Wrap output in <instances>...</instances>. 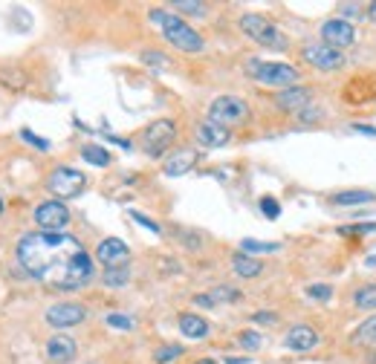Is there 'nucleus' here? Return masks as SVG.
<instances>
[{"label":"nucleus","instance_id":"nucleus-1","mask_svg":"<svg viewBox=\"0 0 376 364\" xmlns=\"http://www.w3.org/2000/svg\"><path fill=\"white\" fill-rule=\"evenodd\" d=\"M18 260L32 281L55 292H73L93 278V257L79 237L64 231H32L20 237Z\"/></svg>","mask_w":376,"mask_h":364},{"label":"nucleus","instance_id":"nucleus-2","mask_svg":"<svg viewBox=\"0 0 376 364\" xmlns=\"http://www.w3.org/2000/svg\"><path fill=\"white\" fill-rule=\"evenodd\" d=\"M148 18H151L154 27H159L162 38L171 46H177V50H182V53H200L203 50V35L194 32L180 15L166 12V9H151Z\"/></svg>","mask_w":376,"mask_h":364},{"label":"nucleus","instance_id":"nucleus-3","mask_svg":"<svg viewBox=\"0 0 376 364\" xmlns=\"http://www.w3.org/2000/svg\"><path fill=\"white\" fill-rule=\"evenodd\" d=\"M246 72L257 81V84H267V87H298V69L290 64H278V61H257L252 58L246 64Z\"/></svg>","mask_w":376,"mask_h":364},{"label":"nucleus","instance_id":"nucleus-4","mask_svg":"<svg viewBox=\"0 0 376 364\" xmlns=\"http://www.w3.org/2000/svg\"><path fill=\"white\" fill-rule=\"evenodd\" d=\"M249 119V105L238 95H217L215 102L208 105V121H215L220 128H238Z\"/></svg>","mask_w":376,"mask_h":364},{"label":"nucleus","instance_id":"nucleus-5","mask_svg":"<svg viewBox=\"0 0 376 364\" xmlns=\"http://www.w3.org/2000/svg\"><path fill=\"white\" fill-rule=\"evenodd\" d=\"M241 29H243V35H249L255 43L267 46V50H287V38L281 35V29L272 27V23H269L264 15H243V18H241Z\"/></svg>","mask_w":376,"mask_h":364},{"label":"nucleus","instance_id":"nucleus-6","mask_svg":"<svg viewBox=\"0 0 376 364\" xmlns=\"http://www.w3.org/2000/svg\"><path fill=\"white\" fill-rule=\"evenodd\" d=\"M84 185H87V177L81 171H76V168H67V165L55 168V171L50 174V180H46L50 194H55V197H61V200L79 197V194L84 191Z\"/></svg>","mask_w":376,"mask_h":364},{"label":"nucleus","instance_id":"nucleus-7","mask_svg":"<svg viewBox=\"0 0 376 364\" xmlns=\"http://www.w3.org/2000/svg\"><path fill=\"white\" fill-rule=\"evenodd\" d=\"M177 139V125L171 119H156L154 125H148L145 130V151L151 156H162L168 148H171V142Z\"/></svg>","mask_w":376,"mask_h":364},{"label":"nucleus","instance_id":"nucleus-8","mask_svg":"<svg viewBox=\"0 0 376 364\" xmlns=\"http://www.w3.org/2000/svg\"><path fill=\"white\" fill-rule=\"evenodd\" d=\"M35 223L41 226V231H64V226L69 223V208L61 200H46L35 208Z\"/></svg>","mask_w":376,"mask_h":364},{"label":"nucleus","instance_id":"nucleus-9","mask_svg":"<svg viewBox=\"0 0 376 364\" xmlns=\"http://www.w3.org/2000/svg\"><path fill=\"white\" fill-rule=\"evenodd\" d=\"M356 41V29L350 27L347 20H342V18H330V20H324L321 23V43H327V46H333V50H344V46H350Z\"/></svg>","mask_w":376,"mask_h":364},{"label":"nucleus","instance_id":"nucleus-10","mask_svg":"<svg viewBox=\"0 0 376 364\" xmlns=\"http://www.w3.org/2000/svg\"><path fill=\"white\" fill-rule=\"evenodd\" d=\"M301 55L310 67H318V69H339L344 64V55L327 43H307L301 50Z\"/></svg>","mask_w":376,"mask_h":364},{"label":"nucleus","instance_id":"nucleus-11","mask_svg":"<svg viewBox=\"0 0 376 364\" xmlns=\"http://www.w3.org/2000/svg\"><path fill=\"white\" fill-rule=\"evenodd\" d=\"M84 318H87V309H84L81 304H55V306L46 309V324H53V327H58V330L76 327V324H81Z\"/></svg>","mask_w":376,"mask_h":364},{"label":"nucleus","instance_id":"nucleus-12","mask_svg":"<svg viewBox=\"0 0 376 364\" xmlns=\"http://www.w3.org/2000/svg\"><path fill=\"white\" fill-rule=\"evenodd\" d=\"M96 257L107 266H125L130 260V249H128V243H122L119 237H107L99 243V249H96Z\"/></svg>","mask_w":376,"mask_h":364},{"label":"nucleus","instance_id":"nucleus-13","mask_svg":"<svg viewBox=\"0 0 376 364\" xmlns=\"http://www.w3.org/2000/svg\"><path fill=\"white\" fill-rule=\"evenodd\" d=\"M310 99H313V93L307 87H290L275 95V105L287 113H301L304 107H310Z\"/></svg>","mask_w":376,"mask_h":364},{"label":"nucleus","instance_id":"nucleus-14","mask_svg":"<svg viewBox=\"0 0 376 364\" xmlns=\"http://www.w3.org/2000/svg\"><path fill=\"white\" fill-rule=\"evenodd\" d=\"M194 136L203 148H223V144L231 139V130L215 125V121H200V125L194 128Z\"/></svg>","mask_w":376,"mask_h":364},{"label":"nucleus","instance_id":"nucleus-15","mask_svg":"<svg viewBox=\"0 0 376 364\" xmlns=\"http://www.w3.org/2000/svg\"><path fill=\"white\" fill-rule=\"evenodd\" d=\"M197 159H200L197 151L182 148V151H177V154H171V156L166 159L162 171H166V177H182V174H188V171H192V168L197 165Z\"/></svg>","mask_w":376,"mask_h":364},{"label":"nucleus","instance_id":"nucleus-16","mask_svg":"<svg viewBox=\"0 0 376 364\" xmlns=\"http://www.w3.org/2000/svg\"><path fill=\"white\" fill-rule=\"evenodd\" d=\"M284 344H287L290 350H295V353H307V350H313V347L318 344V332H316L313 327H307V324H298V327H293V330L287 332Z\"/></svg>","mask_w":376,"mask_h":364},{"label":"nucleus","instance_id":"nucleus-17","mask_svg":"<svg viewBox=\"0 0 376 364\" xmlns=\"http://www.w3.org/2000/svg\"><path fill=\"white\" fill-rule=\"evenodd\" d=\"M76 353H79V347L69 335H53L50 342H46V356H50L55 364H69L76 358Z\"/></svg>","mask_w":376,"mask_h":364},{"label":"nucleus","instance_id":"nucleus-18","mask_svg":"<svg viewBox=\"0 0 376 364\" xmlns=\"http://www.w3.org/2000/svg\"><path fill=\"white\" fill-rule=\"evenodd\" d=\"M180 330H182V335L200 342V338L208 335V321L200 318V315H194V312H185V315H180Z\"/></svg>","mask_w":376,"mask_h":364},{"label":"nucleus","instance_id":"nucleus-19","mask_svg":"<svg viewBox=\"0 0 376 364\" xmlns=\"http://www.w3.org/2000/svg\"><path fill=\"white\" fill-rule=\"evenodd\" d=\"M231 263H234V272H238L241 278H257V275L264 272V263L257 260V257H252V255H243V252L234 255Z\"/></svg>","mask_w":376,"mask_h":364},{"label":"nucleus","instance_id":"nucleus-20","mask_svg":"<svg viewBox=\"0 0 376 364\" xmlns=\"http://www.w3.org/2000/svg\"><path fill=\"white\" fill-rule=\"evenodd\" d=\"M376 200V194L370 191H362V188H354V191H339L333 203L336 205H365V203H373Z\"/></svg>","mask_w":376,"mask_h":364},{"label":"nucleus","instance_id":"nucleus-21","mask_svg":"<svg viewBox=\"0 0 376 364\" xmlns=\"http://www.w3.org/2000/svg\"><path fill=\"white\" fill-rule=\"evenodd\" d=\"M81 159L87 165H96V168L110 165V154L102 148V144H84V148H81Z\"/></svg>","mask_w":376,"mask_h":364},{"label":"nucleus","instance_id":"nucleus-22","mask_svg":"<svg viewBox=\"0 0 376 364\" xmlns=\"http://www.w3.org/2000/svg\"><path fill=\"white\" fill-rule=\"evenodd\" d=\"M102 281H105V286H110V289L125 286V283L130 281V269H128V266H110V269H105Z\"/></svg>","mask_w":376,"mask_h":364},{"label":"nucleus","instance_id":"nucleus-23","mask_svg":"<svg viewBox=\"0 0 376 364\" xmlns=\"http://www.w3.org/2000/svg\"><path fill=\"white\" fill-rule=\"evenodd\" d=\"M281 249V243H264V240H241V252L243 255H261V252H278Z\"/></svg>","mask_w":376,"mask_h":364},{"label":"nucleus","instance_id":"nucleus-24","mask_svg":"<svg viewBox=\"0 0 376 364\" xmlns=\"http://www.w3.org/2000/svg\"><path fill=\"white\" fill-rule=\"evenodd\" d=\"M354 304H356L359 309H365V312L376 309V283H370V286H362V289H356V295H354Z\"/></svg>","mask_w":376,"mask_h":364},{"label":"nucleus","instance_id":"nucleus-25","mask_svg":"<svg viewBox=\"0 0 376 364\" xmlns=\"http://www.w3.org/2000/svg\"><path fill=\"white\" fill-rule=\"evenodd\" d=\"M208 298H211V306H217V304H234L241 298V292L238 289H231V286H215L208 292Z\"/></svg>","mask_w":376,"mask_h":364},{"label":"nucleus","instance_id":"nucleus-26","mask_svg":"<svg viewBox=\"0 0 376 364\" xmlns=\"http://www.w3.org/2000/svg\"><path fill=\"white\" fill-rule=\"evenodd\" d=\"M354 342H356V344H370V347H376V315H373V318H368V321L356 330Z\"/></svg>","mask_w":376,"mask_h":364},{"label":"nucleus","instance_id":"nucleus-27","mask_svg":"<svg viewBox=\"0 0 376 364\" xmlns=\"http://www.w3.org/2000/svg\"><path fill=\"white\" fill-rule=\"evenodd\" d=\"M174 9L185 12V15H194V18L206 15V4H197V0H174Z\"/></svg>","mask_w":376,"mask_h":364},{"label":"nucleus","instance_id":"nucleus-28","mask_svg":"<svg viewBox=\"0 0 376 364\" xmlns=\"http://www.w3.org/2000/svg\"><path fill=\"white\" fill-rule=\"evenodd\" d=\"M180 356H182V347H180V344H166V347H159V350L154 353L156 364H168V361L180 358Z\"/></svg>","mask_w":376,"mask_h":364},{"label":"nucleus","instance_id":"nucleus-29","mask_svg":"<svg viewBox=\"0 0 376 364\" xmlns=\"http://www.w3.org/2000/svg\"><path fill=\"white\" fill-rule=\"evenodd\" d=\"M105 321L113 330H133V318H128V315H122V312H110Z\"/></svg>","mask_w":376,"mask_h":364},{"label":"nucleus","instance_id":"nucleus-30","mask_svg":"<svg viewBox=\"0 0 376 364\" xmlns=\"http://www.w3.org/2000/svg\"><path fill=\"white\" fill-rule=\"evenodd\" d=\"M307 295L316 298V301H330L333 298V289L327 286V283H310L307 286Z\"/></svg>","mask_w":376,"mask_h":364},{"label":"nucleus","instance_id":"nucleus-31","mask_svg":"<svg viewBox=\"0 0 376 364\" xmlns=\"http://www.w3.org/2000/svg\"><path fill=\"white\" fill-rule=\"evenodd\" d=\"M238 342L246 350H257V347H261V335H257L255 330H243V332H238Z\"/></svg>","mask_w":376,"mask_h":364},{"label":"nucleus","instance_id":"nucleus-32","mask_svg":"<svg viewBox=\"0 0 376 364\" xmlns=\"http://www.w3.org/2000/svg\"><path fill=\"white\" fill-rule=\"evenodd\" d=\"M376 231V223H359V226H342L339 234L342 237H354V234H370Z\"/></svg>","mask_w":376,"mask_h":364},{"label":"nucleus","instance_id":"nucleus-33","mask_svg":"<svg viewBox=\"0 0 376 364\" xmlns=\"http://www.w3.org/2000/svg\"><path fill=\"white\" fill-rule=\"evenodd\" d=\"M20 139H23V142H29V144H35L38 151H50V142L41 139V136H35L32 130H20Z\"/></svg>","mask_w":376,"mask_h":364},{"label":"nucleus","instance_id":"nucleus-34","mask_svg":"<svg viewBox=\"0 0 376 364\" xmlns=\"http://www.w3.org/2000/svg\"><path fill=\"white\" fill-rule=\"evenodd\" d=\"M261 211L269 217V220H278V214H281V205H278V200H272V197H264V200H261Z\"/></svg>","mask_w":376,"mask_h":364},{"label":"nucleus","instance_id":"nucleus-35","mask_svg":"<svg viewBox=\"0 0 376 364\" xmlns=\"http://www.w3.org/2000/svg\"><path fill=\"white\" fill-rule=\"evenodd\" d=\"M130 217H133V220H136L139 226H145V229H151L154 234H159V231H162V229H159V226H156V223L151 220V217H145V214H139V211H130Z\"/></svg>","mask_w":376,"mask_h":364},{"label":"nucleus","instance_id":"nucleus-36","mask_svg":"<svg viewBox=\"0 0 376 364\" xmlns=\"http://www.w3.org/2000/svg\"><path fill=\"white\" fill-rule=\"evenodd\" d=\"M142 61L154 64V67H168V61H166V55H162V53H142Z\"/></svg>","mask_w":376,"mask_h":364},{"label":"nucleus","instance_id":"nucleus-37","mask_svg":"<svg viewBox=\"0 0 376 364\" xmlns=\"http://www.w3.org/2000/svg\"><path fill=\"white\" fill-rule=\"evenodd\" d=\"M252 318H255L257 324H275V321H278V315H275V312H269V309H261V312H255Z\"/></svg>","mask_w":376,"mask_h":364},{"label":"nucleus","instance_id":"nucleus-38","mask_svg":"<svg viewBox=\"0 0 376 364\" xmlns=\"http://www.w3.org/2000/svg\"><path fill=\"white\" fill-rule=\"evenodd\" d=\"M339 12H342V20H344V18H359V15H365L356 4H342V6H339Z\"/></svg>","mask_w":376,"mask_h":364},{"label":"nucleus","instance_id":"nucleus-39","mask_svg":"<svg viewBox=\"0 0 376 364\" xmlns=\"http://www.w3.org/2000/svg\"><path fill=\"white\" fill-rule=\"evenodd\" d=\"M354 130H356V133H368V136H373V139H376V130H373L370 125H354Z\"/></svg>","mask_w":376,"mask_h":364},{"label":"nucleus","instance_id":"nucleus-40","mask_svg":"<svg viewBox=\"0 0 376 364\" xmlns=\"http://www.w3.org/2000/svg\"><path fill=\"white\" fill-rule=\"evenodd\" d=\"M365 15H368V18H370V20L376 23V0H373V4H368V9H365Z\"/></svg>","mask_w":376,"mask_h":364},{"label":"nucleus","instance_id":"nucleus-41","mask_svg":"<svg viewBox=\"0 0 376 364\" xmlns=\"http://www.w3.org/2000/svg\"><path fill=\"white\" fill-rule=\"evenodd\" d=\"M249 358H238V356H231V358H226V364H246Z\"/></svg>","mask_w":376,"mask_h":364},{"label":"nucleus","instance_id":"nucleus-42","mask_svg":"<svg viewBox=\"0 0 376 364\" xmlns=\"http://www.w3.org/2000/svg\"><path fill=\"white\" fill-rule=\"evenodd\" d=\"M365 266H373V269H376V255H368L365 257Z\"/></svg>","mask_w":376,"mask_h":364},{"label":"nucleus","instance_id":"nucleus-43","mask_svg":"<svg viewBox=\"0 0 376 364\" xmlns=\"http://www.w3.org/2000/svg\"><path fill=\"white\" fill-rule=\"evenodd\" d=\"M197 364H217V361H215V358H200Z\"/></svg>","mask_w":376,"mask_h":364},{"label":"nucleus","instance_id":"nucleus-44","mask_svg":"<svg viewBox=\"0 0 376 364\" xmlns=\"http://www.w3.org/2000/svg\"><path fill=\"white\" fill-rule=\"evenodd\" d=\"M0 214H4V197H0Z\"/></svg>","mask_w":376,"mask_h":364}]
</instances>
